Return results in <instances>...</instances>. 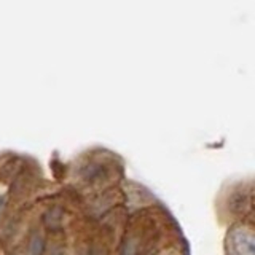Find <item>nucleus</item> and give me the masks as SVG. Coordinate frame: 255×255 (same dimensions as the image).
Here are the masks:
<instances>
[{
    "instance_id": "nucleus-1",
    "label": "nucleus",
    "mask_w": 255,
    "mask_h": 255,
    "mask_svg": "<svg viewBox=\"0 0 255 255\" xmlns=\"http://www.w3.org/2000/svg\"><path fill=\"white\" fill-rule=\"evenodd\" d=\"M231 251L235 255H255V239L251 231L236 228L231 233Z\"/></svg>"
},
{
    "instance_id": "nucleus-4",
    "label": "nucleus",
    "mask_w": 255,
    "mask_h": 255,
    "mask_svg": "<svg viewBox=\"0 0 255 255\" xmlns=\"http://www.w3.org/2000/svg\"><path fill=\"white\" fill-rule=\"evenodd\" d=\"M5 204H6V195H0V217H2L3 209H5Z\"/></svg>"
},
{
    "instance_id": "nucleus-3",
    "label": "nucleus",
    "mask_w": 255,
    "mask_h": 255,
    "mask_svg": "<svg viewBox=\"0 0 255 255\" xmlns=\"http://www.w3.org/2000/svg\"><path fill=\"white\" fill-rule=\"evenodd\" d=\"M120 255H137V244H135V241H132V239L126 241Z\"/></svg>"
},
{
    "instance_id": "nucleus-2",
    "label": "nucleus",
    "mask_w": 255,
    "mask_h": 255,
    "mask_svg": "<svg viewBox=\"0 0 255 255\" xmlns=\"http://www.w3.org/2000/svg\"><path fill=\"white\" fill-rule=\"evenodd\" d=\"M43 251H45V241H43L42 235L34 233L29 241V254L30 255H43Z\"/></svg>"
}]
</instances>
